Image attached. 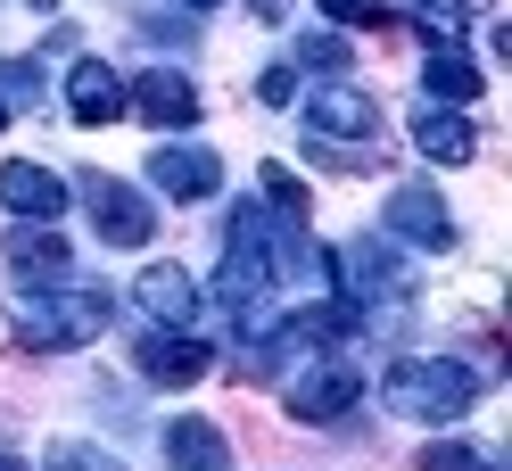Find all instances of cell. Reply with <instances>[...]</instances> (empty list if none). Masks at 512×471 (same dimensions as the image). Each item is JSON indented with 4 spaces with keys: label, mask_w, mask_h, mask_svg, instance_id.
Here are the masks:
<instances>
[{
    "label": "cell",
    "mask_w": 512,
    "mask_h": 471,
    "mask_svg": "<svg viewBox=\"0 0 512 471\" xmlns=\"http://www.w3.org/2000/svg\"><path fill=\"white\" fill-rule=\"evenodd\" d=\"M479 397H488V372L463 356H405L380 372V405L405 422H463Z\"/></svg>",
    "instance_id": "6da1fadb"
},
{
    "label": "cell",
    "mask_w": 512,
    "mask_h": 471,
    "mask_svg": "<svg viewBox=\"0 0 512 471\" xmlns=\"http://www.w3.org/2000/svg\"><path fill=\"white\" fill-rule=\"evenodd\" d=\"M9 323H17V339L25 348H91L108 323H116V298L108 290H25L17 306H9Z\"/></svg>",
    "instance_id": "7a4b0ae2"
},
{
    "label": "cell",
    "mask_w": 512,
    "mask_h": 471,
    "mask_svg": "<svg viewBox=\"0 0 512 471\" xmlns=\"http://www.w3.org/2000/svg\"><path fill=\"white\" fill-rule=\"evenodd\" d=\"M331 281H339V298L356 306V314H364V306L380 314V298H389V314L413 306V265L397 257L389 240H356L347 257H331Z\"/></svg>",
    "instance_id": "3957f363"
},
{
    "label": "cell",
    "mask_w": 512,
    "mask_h": 471,
    "mask_svg": "<svg viewBox=\"0 0 512 471\" xmlns=\"http://www.w3.org/2000/svg\"><path fill=\"white\" fill-rule=\"evenodd\" d=\"M124 116L157 124V133H190V124H199V83L174 75V67H149V75L124 83Z\"/></svg>",
    "instance_id": "277c9868"
},
{
    "label": "cell",
    "mask_w": 512,
    "mask_h": 471,
    "mask_svg": "<svg viewBox=\"0 0 512 471\" xmlns=\"http://www.w3.org/2000/svg\"><path fill=\"white\" fill-rule=\"evenodd\" d=\"M356 397H364V372L356 364L314 356V364H298V381H290V414L298 422H339V414H356Z\"/></svg>",
    "instance_id": "5b68a950"
},
{
    "label": "cell",
    "mask_w": 512,
    "mask_h": 471,
    "mask_svg": "<svg viewBox=\"0 0 512 471\" xmlns=\"http://www.w3.org/2000/svg\"><path fill=\"white\" fill-rule=\"evenodd\" d=\"M83 207H91V224H100L108 248H141V240H149V199L133 191V182H116V174H83Z\"/></svg>",
    "instance_id": "8992f818"
},
{
    "label": "cell",
    "mask_w": 512,
    "mask_h": 471,
    "mask_svg": "<svg viewBox=\"0 0 512 471\" xmlns=\"http://www.w3.org/2000/svg\"><path fill=\"white\" fill-rule=\"evenodd\" d=\"M380 224H389V240H405V248H455V215H446V199L430 191V182H405V191H389Z\"/></svg>",
    "instance_id": "52a82bcc"
},
{
    "label": "cell",
    "mask_w": 512,
    "mask_h": 471,
    "mask_svg": "<svg viewBox=\"0 0 512 471\" xmlns=\"http://www.w3.org/2000/svg\"><path fill=\"white\" fill-rule=\"evenodd\" d=\"M133 364H141V381H157V389H190V381H207V372H215L207 339H190V331H149L141 348H133Z\"/></svg>",
    "instance_id": "ba28073f"
},
{
    "label": "cell",
    "mask_w": 512,
    "mask_h": 471,
    "mask_svg": "<svg viewBox=\"0 0 512 471\" xmlns=\"http://www.w3.org/2000/svg\"><path fill=\"white\" fill-rule=\"evenodd\" d=\"M306 133L314 141H380V108L364 91H347V83H323L306 100Z\"/></svg>",
    "instance_id": "9c48e42d"
},
{
    "label": "cell",
    "mask_w": 512,
    "mask_h": 471,
    "mask_svg": "<svg viewBox=\"0 0 512 471\" xmlns=\"http://www.w3.org/2000/svg\"><path fill=\"white\" fill-rule=\"evenodd\" d=\"M133 306L149 314L157 331H190V314H199V281H190L182 265H141V281H133Z\"/></svg>",
    "instance_id": "30bf717a"
},
{
    "label": "cell",
    "mask_w": 512,
    "mask_h": 471,
    "mask_svg": "<svg viewBox=\"0 0 512 471\" xmlns=\"http://www.w3.org/2000/svg\"><path fill=\"white\" fill-rule=\"evenodd\" d=\"M0 207L25 215V224H58L67 215V182L50 166H34V157H17V166H0Z\"/></svg>",
    "instance_id": "8fae6325"
},
{
    "label": "cell",
    "mask_w": 512,
    "mask_h": 471,
    "mask_svg": "<svg viewBox=\"0 0 512 471\" xmlns=\"http://www.w3.org/2000/svg\"><path fill=\"white\" fill-rule=\"evenodd\" d=\"M149 182H157V191H166V199L199 207V199H215L223 166H215V149H157V157H149Z\"/></svg>",
    "instance_id": "7c38bea8"
},
{
    "label": "cell",
    "mask_w": 512,
    "mask_h": 471,
    "mask_svg": "<svg viewBox=\"0 0 512 471\" xmlns=\"http://www.w3.org/2000/svg\"><path fill=\"white\" fill-rule=\"evenodd\" d=\"M0 257H9V273H17V281H34V290H50V281H67V265H75V257H67V240H58L50 224H17Z\"/></svg>",
    "instance_id": "4fadbf2b"
},
{
    "label": "cell",
    "mask_w": 512,
    "mask_h": 471,
    "mask_svg": "<svg viewBox=\"0 0 512 471\" xmlns=\"http://www.w3.org/2000/svg\"><path fill=\"white\" fill-rule=\"evenodd\" d=\"M67 116H75V124H116V116H124V83H116V67H100V58H75V67H67Z\"/></svg>",
    "instance_id": "5bb4252c"
},
{
    "label": "cell",
    "mask_w": 512,
    "mask_h": 471,
    "mask_svg": "<svg viewBox=\"0 0 512 471\" xmlns=\"http://www.w3.org/2000/svg\"><path fill=\"white\" fill-rule=\"evenodd\" d=\"M166 463L174 471H232V438H223L215 422H199V414H182V422H166Z\"/></svg>",
    "instance_id": "9a60e30c"
},
{
    "label": "cell",
    "mask_w": 512,
    "mask_h": 471,
    "mask_svg": "<svg viewBox=\"0 0 512 471\" xmlns=\"http://www.w3.org/2000/svg\"><path fill=\"white\" fill-rule=\"evenodd\" d=\"M422 91H430L438 108H471V100H479V67H471L455 42H438V50L422 58Z\"/></svg>",
    "instance_id": "2e32d148"
},
{
    "label": "cell",
    "mask_w": 512,
    "mask_h": 471,
    "mask_svg": "<svg viewBox=\"0 0 512 471\" xmlns=\"http://www.w3.org/2000/svg\"><path fill=\"white\" fill-rule=\"evenodd\" d=\"M413 141H422V157H438V166H463V157L479 149L463 108H422V116H413Z\"/></svg>",
    "instance_id": "e0dca14e"
},
{
    "label": "cell",
    "mask_w": 512,
    "mask_h": 471,
    "mask_svg": "<svg viewBox=\"0 0 512 471\" xmlns=\"http://www.w3.org/2000/svg\"><path fill=\"white\" fill-rule=\"evenodd\" d=\"M265 199H273V215H281V224H298V232H306L314 199H306V182H298L290 166H265Z\"/></svg>",
    "instance_id": "ac0fdd59"
},
{
    "label": "cell",
    "mask_w": 512,
    "mask_h": 471,
    "mask_svg": "<svg viewBox=\"0 0 512 471\" xmlns=\"http://www.w3.org/2000/svg\"><path fill=\"white\" fill-rule=\"evenodd\" d=\"M413 9H422V25H430V34H446V42H455L471 17H488V9H496V0H413Z\"/></svg>",
    "instance_id": "d6986e66"
},
{
    "label": "cell",
    "mask_w": 512,
    "mask_h": 471,
    "mask_svg": "<svg viewBox=\"0 0 512 471\" xmlns=\"http://www.w3.org/2000/svg\"><path fill=\"white\" fill-rule=\"evenodd\" d=\"M422 471H504V463H488L479 447H463V438H430V447H422Z\"/></svg>",
    "instance_id": "ffe728a7"
},
{
    "label": "cell",
    "mask_w": 512,
    "mask_h": 471,
    "mask_svg": "<svg viewBox=\"0 0 512 471\" xmlns=\"http://www.w3.org/2000/svg\"><path fill=\"white\" fill-rule=\"evenodd\" d=\"M50 471H124V463L100 455V447H83V438H58V447H50Z\"/></svg>",
    "instance_id": "44dd1931"
},
{
    "label": "cell",
    "mask_w": 512,
    "mask_h": 471,
    "mask_svg": "<svg viewBox=\"0 0 512 471\" xmlns=\"http://www.w3.org/2000/svg\"><path fill=\"white\" fill-rule=\"evenodd\" d=\"M298 67L339 75V67H347V42H339V34H306V42H298Z\"/></svg>",
    "instance_id": "7402d4cb"
},
{
    "label": "cell",
    "mask_w": 512,
    "mask_h": 471,
    "mask_svg": "<svg viewBox=\"0 0 512 471\" xmlns=\"http://www.w3.org/2000/svg\"><path fill=\"white\" fill-rule=\"evenodd\" d=\"M0 91H17V100H42V67H34V58H0Z\"/></svg>",
    "instance_id": "603a6c76"
},
{
    "label": "cell",
    "mask_w": 512,
    "mask_h": 471,
    "mask_svg": "<svg viewBox=\"0 0 512 471\" xmlns=\"http://www.w3.org/2000/svg\"><path fill=\"white\" fill-rule=\"evenodd\" d=\"M290 91H298V75H290V67H265V83H256V100H265V108H281Z\"/></svg>",
    "instance_id": "cb8c5ba5"
},
{
    "label": "cell",
    "mask_w": 512,
    "mask_h": 471,
    "mask_svg": "<svg viewBox=\"0 0 512 471\" xmlns=\"http://www.w3.org/2000/svg\"><path fill=\"white\" fill-rule=\"evenodd\" d=\"M339 25H380V0H323Z\"/></svg>",
    "instance_id": "d4e9b609"
},
{
    "label": "cell",
    "mask_w": 512,
    "mask_h": 471,
    "mask_svg": "<svg viewBox=\"0 0 512 471\" xmlns=\"http://www.w3.org/2000/svg\"><path fill=\"white\" fill-rule=\"evenodd\" d=\"M141 34H149V42H199L190 25H166V17H141Z\"/></svg>",
    "instance_id": "484cf974"
},
{
    "label": "cell",
    "mask_w": 512,
    "mask_h": 471,
    "mask_svg": "<svg viewBox=\"0 0 512 471\" xmlns=\"http://www.w3.org/2000/svg\"><path fill=\"white\" fill-rule=\"evenodd\" d=\"M248 17L256 25H281V17H290V0H248Z\"/></svg>",
    "instance_id": "4316f807"
},
{
    "label": "cell",
    "mask_w": 512,
    "mask_h": 471,
    "mask_svg": "<svg viewBox=\"0 0 512 471\" xmlns=\"http://www.w3.org/2000/svg\"><path fill=\"white\" fill-rule=\"evenodd\" d=\"M0 471H25V463H17V455H0Z\"/></svg>",
    "instance_id": "83f0119b"
},
{
    "label": "cell",
    "mask_w": 512,
    "mask_h": 471,
    "mask_svg": "<svg viewBox=\"0 0 512 471\" xmlns=\"http://www.w3.org/2000/svg\"><path fill=\"white\" fill-rule=\"evenodd\" d=\"M25 9H58V0H25Z\"/></svg>",
    "instance_id": "f1b7e54d"
},
{
    "label": "cell",
    "mask_w": 512,
    "mask_h": 471,
    "mask_svg": "<svg viewBox=\"0 0 512 471\" xmlns=\"http://www.w3.org/2000/svg\"><path fill=\"white\" fill-rule=\"evenodd\" d=\"M182 9H215V0H182Z\"/></svg>",
    "instance_id": "f546056e"
},
{
    "label": "cell",
    "mask_w": 512,
    "mask_h": 471,
    "mask_svg": "<svg viewBox=\"0 0 512 471\" xmlns=\"http://www.w3.org/2000/svg\"><path fill=\"white\" fill-rule=\"evenodd\" d=\"M0 124H9V100H0Z\"/></svg>",
    "instance_id": "4dcf8cb0"
}]
</instances>
